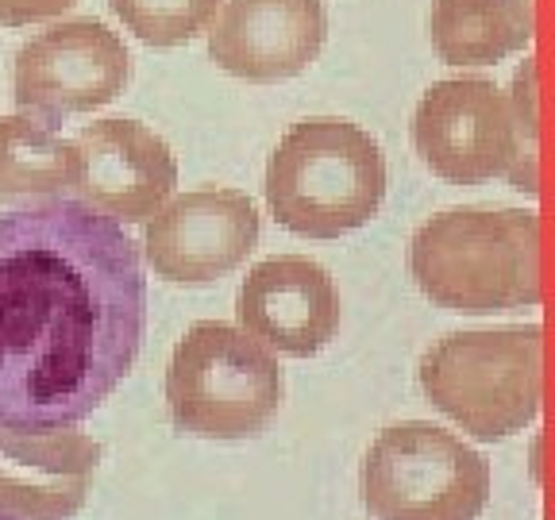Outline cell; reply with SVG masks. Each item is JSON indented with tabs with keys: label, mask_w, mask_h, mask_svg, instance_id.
I'll list each match as a JSON object with an SVG mask.
<instances>
[{
	"label": "cell",
	"mask_w": 555,
	"mask_h": 520,
	"mask_svg": "<svg viewBox=\"0 0 555 520\" xmlns=\"http://www.w3.org/2000/svg\"><path fill=\"white\" fill-rule=\"evenodd\" d=\"M147 277L124 224L51 197L0 217V428L93 416L135 366Z\"/></svg>",
	"instance_id": "cell-1"
},
{
	"label": "cell",
	"mask_w": 555,
	"mask_h": 520,
	"mask_svg": "<svg viewBox=\"0 0 555 520\" xmlns=\"http://www.w3.org/2000/svg\"><path fill=\"white\" fill-rule=\"evenodd\" d=\"M409 270L448 312H513L540 304V217L525 208H451L416 227Z\"/></svg>",
	"instance_id": "cell-2"
},
{
	"label": "cell",
	"mask_w": 555,
	"mask_h": 520,
	"mask_svg": "<svg viewBox=\"0 0 555 520\" xmlns=\"http://www.w3.org/2000/svg\"><path fill=\"white\" fill-rule=\"evenodd\" d=\"M386 158L378 139L351 120L312 116L282 135L267 166V205L286 232L339 239L378 212Z\"/></svg>",
	"instance_id": "cell-3"
},
{
	"label": "cell",
	"mask_w": 555,
	"mask_h": 520,
	"mask_svg": "<svg viewBox=\"0 0 555 520\" xmlns=\"http://www.w3.org/2000/svg\"><path fill=\"white\" fill-rule=\"evenodd\" d=\"M421 390L475 440H502L532 425L544 401V332H451L421 359Z\"/></svg>",
	"instance_id": "cell-4"
},
{
	"label": "cell",
	"mask_w": 555,
	"mask_h": 520,
	"mask_svg": "<svg viewBox=\"0 0 555 520\" xmlns=\"http://www.w3.org/2000/svg\"><path fill=\"white\" fill-rule=\"evenodd\" d=\"M286 398L282 366L255 336L220 321H201L173 347L166 408L173 428L197 440H251Z\"/></svg>",
	"instance_id": "cell-5"
},
{
	"label": "cell",
	"mask_w": 555,
	"mask_h": 520,
	"mask_svg": "<svg viewBox=\"0 0 555 520\" xmlns=\"http://www.w3.org/2000/svg\"><path fill=\"white\" fill-rule=\"evenodd\" d=\"M359 485L374 520H478L490 502V463L460 435L409 420L378 432Z\"/></svg>",
	"instance_id": "cell-6"
},
{
	"label": "cell",
	"mask_w": 555,
	"mask_h": 520,
	"mask_svg": "<svg viewBox=\"0 0 555 520\" xmlns=\"http://www.w3.org/2000/svg\"><path fill=\"white\" fill-rule=\"evenodd\" d=\"M131 78L124 39L101 20H66L31 35L16 54L12 96L24 113L59 123L116 101Z\"/></svg>",
	"instance_id": "cell-7"
},
{
	"label": "cell",
	"mask_w": 555,
	"mask_h": 520,
	"mask_svg": "<svg viewBox=\"0 0 555 520\" xmlns=\"http://www.w3.org/2000/svg\"><path fill=\"white\" fill-rule=\"evenodd\" d=\"M413 143L443 182L478 185L502 178L513 162L509 101L486 78L436 81L413 113Z\"/></svg>",
	"instance_id": "cell-8"
},
{
	"label": "cell",
	"mask_w": 555,
	"mask_h": 520,
	"mask_svg": "<svg viewBox=\"0 0 555 520\" xmlns=\"http://www.w3.org/2000/svg\"><path fill=\"white\" fill-rule=\"evenodd\" d=\"M259 247V212L240 190H193L166 200L143 232V251L158 277L205 286L232 274Z\"/></svg>",
	"instance_id": "cell-9"
},
{
	"label": "cell",
	"mask_w": 555,
	"mask_h": 520,
	"mask_svg": "<svg viewBox=\"0 0 555 520\" xmlns=\"http://www.w3.org/2000/svg\"><path fill=\"white\" fill-rule=\"evenodd\" d=\"M74 182L81 205L116 224H147L178 185V162L151 128L135 120H96L78 131Z\"/></svg>",
	"instance_id": "cell-10"
},
{
	"label": "cell",
	"mask_w": 555,
	"mask_h": 520,
	"mask_svg": "<svg viewBox=\"0 0 555 520\" xmlns=\"http://www.w3.org/2000/svg\"><path fill=\"white\" fill-rule=\"evenodd\" d=\"M208 27L212 62L255 86L297 78L328 39L321 0H224L220 20Z\"/></svg>",
	"instance_id": "cell-11"
},
{
	"label": "cell",
	"mask_w": 555,
	"mask_h": 520,
	"mask_svg": "<svg viewBox=\"0 0 555 520\" xmlns=\"http://www.w3.org/2000/svg\"><path fill=\"white\" fill-rule=\"evenodd\" d=\"M243 332L270 351L309 359L339 328L336 282L321 262L305 255H278L243 277L235 301Z\"/></svg>",
	"instance_id": "cell-12"
},
{
	"label": "cell",
	"mask_w": 555,
	"mask_h": 520,
	"mask_svg": "<svg viewBox=\"0 0 555 520\" xmlns=\"http://www.w3.org/2000/svg\"><path fill=\"white\" fill-rule=\"evenodd\" d=\"M101 443L74 428H0V517L69 520L86 505Z\"/></svg>",
	"instance_id": "cell-13"
},
{
	"label": "cell",
	"mask_w": 555,
	"mask_h": 520,
	"mask_svg": "<svg viewBox=\"0 0 555 520\" xmlns=\"http://www.w3.org/2000/svg\"><path fill=\"white\" fill-rule=\"evenodd\" d=\"M428 31L451 66H494L532 43L537 0H436Z\"/></svg>",
	"instance_id": "cell-14"
},
{
	"label": "cell",
	"mask_w": 555,
	"mask_h": 520,
	"mask_svg": "<svg viewBox=\"0 0 555 520\" xmlns=\"http://www.w3.org/2000/svg\"><path fill=\"white\" fill-rule=\"evenodd\" d=\"M74 182V151L59 123L20 113L0 116V200L62 197Z\"/></svg>",
	"instance_id": "cell-15"
},
{
	"label": "cell",
	"mask_w": 555,
	"mask_h": 520,
	"mask_svg": "<svg viewBox=\"0 0 555 520\" xmlns=\"http://www.w3.org/2000/svg\"><path fill=\"white\" fill-rule=\"evenodd\" d=\"M135 39L147 47H182L208 31L224 0H108Z\"/></svg>",
	"instance_id": "cell-16"
},
{
	"label": "cell",
	"mask_w": 555,
	"mask_h": 520,
	"mask_svg": "<svg viewBox=\"0 0 555 520\" xmlns=\"http://www.w3.org/2000/svg\"><path fill=\"white\" fill-rule=\"evenodd\" d=\"M509 101V123H513V162L505 170V178L513 182V190L537 193L540 173H537V151H540V131H537V62L525 58V66L517 69Z\"/></svg>",
	"instance_id": "cell-17"
},
{
	"label": "cell",
	"mask_w": 555,
	"mask_h": 520,
	"mask_svg": "<svg viewBox=\"0 0 555 520\" xmlns=\"http://www.w3.org/2000/svg\"><path fill=\"white\" fill-rule=\"evenodd\" d=\"M81 0H0V27H27L43 24L62 12H69Z\"/></svg>",
	"instance_id": "cell-18"
},
{
	"label": "cell",
	"mask_w": 555,
	"mask_h": 520,
	"mask_svg": "<svg viewBox=\"0 0 555 520\" xmlns=\"http://www.w3.org/2000/svg\"><path fill=\"white\" fill-rule=\"evenodd\" d=\"M0 520H9V517H0Z\"/></svg>",
	"instance_id": "cell-19"
}]
</instances>
